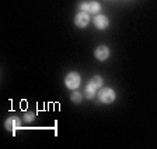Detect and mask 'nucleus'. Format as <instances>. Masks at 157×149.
I'll return each instance as SVG.
<instances>
[{
	"instance_id": "obj_1",
	"label": "nucleus",
	"mask_w": 157,
	"mask_h": 149,
	"mask_svg": "<svg viewBox=\"0 0 157 149\" xmlns=\"http://www.w3.org/2000/svg\"><path fill=\"white\" fill-rule=\"evenodd\" d=\"M80 84H82V75L78 74L77 71L69 73L65 77V85L67 89H73L75 91V89H77L80 87Z\"/></svg>"
},
{
	"instance_id": "obj_2",
	"label": "nucleus",
	"mask_w": 157,
	"mask_h": 149,
	"mask_svg": "<svg viewBox=\"0 0 157 149\" xmlns=\"http://www.w3.org/2000/svg\"><path fill=\"white\" fill-rule=\"evenodd\" d=\"M78 11H84V13L97 16L101 11V4L98 2H82L78 4Z\"/></svg>"
},
{
	"instance_id": "obj_3",
	"label": "nucleus",
	"mask_w": 157,
	"mask_h": 149,
	"mask_svg": "<svg viewBox=\"0 0 157 149\" xmlns=\"http://www.w3.org/2000/svg\"><path fill=\"white\" fill-rule=\"evenodd\" d=\"M97 95H98V99L105 105L112 103L117 99V94H115V91L111 89V88H102V89H100L97 92Z\"/></svg>"
},
{
	"instance_id": "obj_4",
	"label": "nucleus",
	"mask_w": 157,
	"mask_h": 149,
	"mask_svg": "<svg viewBox=\"0 0 157 149\" xmlns=\"http://www.w3.org/2000/svg\"><path fill=\"white\" fill-rule=\"evenodd\" d=\"M4 127H6L7 131L16 134L17 128H20V127H21V119H20V117H17V116L9 117V119L6 120V123H4Z\"/></svg>"
},
{
	"instance_id": "obj_5",
	"label": "nucleus",
	"mask_w": 157,
	"mask_h": 149,
	"mask_svg": "<svg viewBox=\"0 0 157 149\" xmlns=\"http://www.w3.org/2000/svg\"><path fill=\"white\" fill-rule=\"evenodd\" d=\"M90 24V14L84 13V11H80V13L76 14L75 17V25L77 28H86V27Z\"/></svg>"
},
{
	"instance_id": "obj_6",
	"label": "nucleus",
	"mask_w": 157,
	"mask_h": 149,
	"mask_svg": "<svg viewBox=\"0 0 157 149\" xmlns=\"http://www.w3.org/2000/svg\"><path fill=\"white\" fill-rule=\"evenodd\" d=\"M94 56L98 62H105L108 57H109V48L105 45H100L95 48L94 50Z\"/></svg>"
},
{
	"instance_id": "obj_7",
	"label": "nucleus",
	"mask_w": 157,
	"mask_h": 149,
	"mask_svg": "<svg viewBox=\"0 0 157 149\" xmlns=\"http://www.w3.org/2000/svg\"><path fill=\"white\" fill-rule=\"evenodd\" d=\"M93 23H94L95 28L107 29L108 25H109V20H108L105 16H102V14H97V16L94 17V20H93Z\"/></svg>"
},
{
	"instance_id": "obj_8",
	"label": "nucleus",
	"mask_w": 157,
	"mask_h": 149,
	"mask_svg": "<svg viewBox=\"0 0 157 149\" xmlns=\"http://www.w3.org/2000/svg\"><path fill=\"white\" fill-rule=\"evenodd\" d=\"M97 91H98V88L95 87V85H93L91 82H88L87 87H86V91H84V95L87 99H94L95 95H97Z\"/></svg>"
},
{
	"instance_id": "obj_9",
	"label": "nucleus",
	"mask_w": 157,
	"mask_h": 149,
	"mask_svg": "<svg viewBox=\"0 0 157 149\" xmlns=\"http://www.w3.org/2000/svg\"><path fill=\"white\" fill-rule=\"evenodd\" d=\"M82 99H83V95L80 94V92H77V91H73L72 95H70V101H72L73 103H76V105L82 103Z\"/></svg>"
},
{
	"instance_id": "obj_10",
	"label": "nucleus",
	"mask_w": 157,
	"mask_h": 149,
	"mask_svg": "<svg viewBox=\"0 0 157 149\" xmlns=\"http://www.w3.org/2000/svg\"><path fill=\"white\" fill-rule=\"evenodd\" d=\"M91 82L93 85H95V87L100 89V88H102V84H104V80H102V77L101 75H94V77L91 78Z\"/></svg>"
},
{
	"instance_id": "obj_11",
	"label": "nucleus",
	"mask_w": 157,
	"mask_h": 149,
	"mask_svg": "<svg viewBox=\"0 0 157 149\" xmlns=\"http://www.w3.org/2000/svg\"><path fill=\"white\" fill-rule=\"evenodd\" d=\"M35 120V113L34 112H25L24 113V123H33Z\"/></svg>"
}]
</instances>
